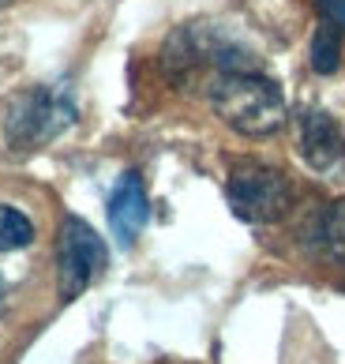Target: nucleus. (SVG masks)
<instances>
[{
    "instance_id": "nucleus-1",
    "label": "nucleus",
    "mask_w": 345,
    "mask_h": 364,
    "mask_svg": "<svg viewBox=\"0 0 345 364\" xmlns=\"http://www.w3.org/2000/svg\"><path fill=\"white\" fill-rule=\"evenodd\" d=\"M210 109L221 124L241 132L248 139H267L285 124V94L274 79L259 75L256 68L241 72H218L207 90Z\"/></svg>"
},
{
    "instance_id": "nucleus-2",
    "label": "nucleus",
    "mask_w": 345,
    "mask_h": 364,
    "mask_svg": "<svg viewBox=\"0 0 345 364\" xmlns=\"http://www.w3.org/2000/svg\"><path fill=\"white\" fill-rule=\"evenodd\" d=\"M75 124V98L64 83H45L19 94L8 109L4 136L16 151H38Z\"/></svg>"
},
{
    "instance_id": "nucleus-3",
    "label": "nucleus",
    "mask_w": 345,
    "mask_h": 364,
    "mask_svg": "<svg viewBox=\"0 0 345 364\" xmlns=\"http://www.w3.org/2000/svg\"><path fill=\"white\" fill-rule=\"evenodd\" d=\"M225 196H229V210L248 225L282 222L289 207H293V184H289V177L274 166H263V161L236 166L229 173Z\"/></svg>"
},
{
    "instance_id": "nucleus-4",
    "label": "nucleus",
    "mask_w": 345,
    "mask_h": 364,
    "mask_svg": "<svg viewBox=\"0 0 345 364\" xmlns=\"http://www.w3.org/2000/svg\"><path fill=\"white\" fill-rule=\"evenodd\" d=\"M109 252L105 240L98 237V229L83 222L79 214H68L60 222L57 233V286H60V301H75L83 289L94 286V278L105 271Z\"/></svg>"
},
{
    "instance_id": "nucleus-5",
    "label": "nucleus",
    "mask_w": 345,
    "mask_h": 364,
    "mask_svg": "<svg viewBox=\"0 0 345 364\" xmlns=\"http://www.w3.org/2000/svg\"><path fill=\"white\" fill-rule=\"evenodd\" d=\"M297 143L304 166L327 181H345V136L323 109H308L297 120Z\"/></svg>"
},
{
    "instance_id": "nucleus-6",
    "label": "nucleus",
    "mask_w": 345,
    "mask_h": 364,
    "mask_svg": "<svg viewBox=\"0 0 345 364\" xmlns=\"http://www.w3.org/2000/svg\"><path fill=\"white\" fill-rule=\"evenodd\" d=\"M150 222V199H147V188H143L139 173H121L113 196H109V229L116 237L121 248H131L139 240V233L147 229Z\"/></svg>"
},
{
    "instance_id": "nucleus-7",
    "label": "nucleus",
    "mask_w": 345,
    "mask_h": 364,
    "mask_svg": "<svg viewBox=\"0 0 345 364\" xmlns=\"http://www.w3.org/2000/svg\"><path fill=\"white\" fill-rule=\"evenodd\" d=\"M308 64L315 75H334L341 68V31L334 23H319L312 34V46H308Z\"/></svg>"
},
{
    "instance_id": "nucleus-8",
    "label": "nucleus",
    "mask_w": 345,
    "mask_h": 364,
    "mask_svg": "<svg viewBox=\"0 0 345 364\" xmlns=\"http://www.w3.org/2000/svg\"><path fill=\"white\" fill-rule=\"evenodd\" d=\"M315 240H319V248L330 259L345 267V199H338V203H330L323 210L319 225H315Z\"/></svg>"
},
{
    "instance_id": "nucleus-9",
    "label": "nucleus",
    "mask_w": 345,
    "mask_h": 364,
    "mask_svg": "<svg viewBox=\"0 0 345 364\" xmlns=\"http://www.w3.org/2000/svg\"><path fill=\"white\" fill-rule=\"evenodd\" d=\"M34 240V222L16 207H0V252H19Z\"/></svg>"
},
{
    "instance_id": "nucleus-10",
    "label": "nucleus",
    "mask_w": 345,
    "mask_h": 364,
    "mask_svg": "<svg viewBox=\"0 0 345 364\" xmlns=\"http://www.w3.org/2000/svg\"><path fill=\"white\" fill-rule=\"evenodd\" d=\"M315 8H319V16L327 23H334L338 31H345V0H315Z\"/></svg>"
},
{
    "instance_id": "nucleus-11",
    "label": "nucleus",
    "mask_w": 345,
    "mask_h": 364,
    "mask_svg": "<svg viewBox=\"0 0 345 364\" xmlns=\"http://www.w3.org/2000/svg\"><path fill=\"white\" fill-rule=\"evenodd\" d=\"M8 4H11V0H0V8H8Z\"/></svg>"
}]
</instances>
